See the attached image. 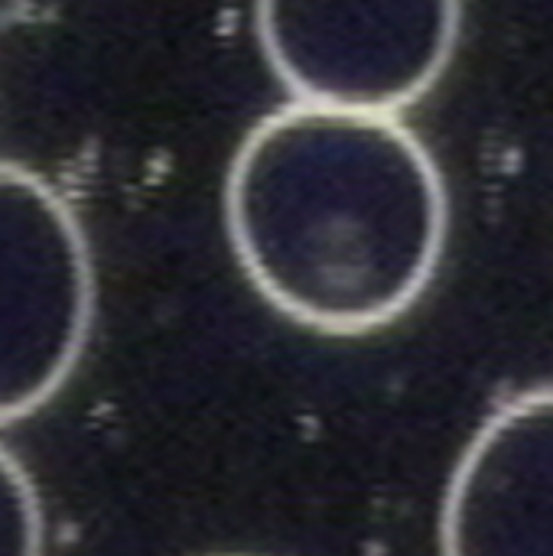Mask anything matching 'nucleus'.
I'll list each match as a JSON object with an SVG mask.
<instances>
[{"label":"nucleus","mask_w":553,"mask_h":556,"mask_svg":"<svg viewBox=\"0 0 553 556\" xmlns=\"http://www.w3.org/2000/svg\"><path fill=\"white\" fill-rule=\"evenodd\" d=\"M443 556H553V388L489 414L453 469Z\"/></svg>","instance_id":"4"},{"label":"nucleus","mask_w":553,"mask_h":556,"mask_svg":"<svg viewBox=\"0 0 553 556\" xmlns=\"http://www.w3.org/2000/svg\"><path fill=\"white\" fill-rule=\"evenodd\" d=\"M463 0H254L261 52L293 101L398 114L450 68Z\"/></svg>","instance_id":"2"},{"label":"nucleus","mask_w":553,"mask_h":556,"mask_svg":"<svg viewBox=\"0 0 553 556\" xmlns=\"http://www.w3.org/2000/svg\"><path fill=\"white\" fill-rule=\"evenodd\" d=\"M95 316V270L68 202L0 163V424L42 407L72 375Z\"/></svg>","instance_id":"3"},{"label":"nucleus","mask_w":553,"mask_h":556,"mask_svg":"<svg viewBox=\"0 0 553 556\" xmlns=\"http://www.w3.org/2000/svg\"><path fill=\"white\" fill-rule=\"evenodd\" d=\"M225 231L277 313L362 336L401 319L433 283L450 199L437 160L398 114L290 101L235 150Z\"/></svg>","instance_id":"1"},{"label":"nucleus","mask_w":553,"mask_h":556,"mask_svg":"<svg viewBox=\"0 0 553 556\" xmlns=\"http://www.w3.org/2000/svg\"><path fill=\"white\" fill-rule=\"evenodd\" d=\"M0 556H42V511L33 482L0 446Z\"/></svg>","instance_id":"5"}]
</instances>
